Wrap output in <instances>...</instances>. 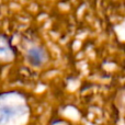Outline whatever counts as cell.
<instances>
[{"label":"cell","instance_id":"cell-1","mask_svg":"<svg viewBox=\"0 0 125 125\" xmlns=\"http://www.w3.org/2000/svg\"><path fill=\"white\" fill-rule=\"evenodd\" d=\"M26 61L33 67H41L47 61V53L41 46H33L26 52Z\"/></svg>","mask_w":125,"mask_h":125},{"label":"cell","instance_id":"cell-2","mask_svg":"<svg viewBox=\"0 0 125 125\" xmlns=\"http://www.w3.org/2000/svg\"><path fill=\"white\" fill-rule=\"evenodd\" d=\"M15 109L13 106H2L0 109V123L7 122L14 115Z\"/></svg>","mask_w":125,"mask_h":125}]
</instances>
